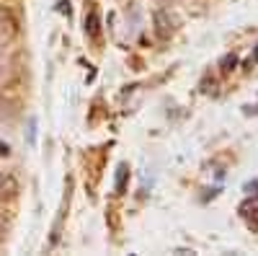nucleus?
Returning <instances> with one entry per match:
<instances>
[{
	"mask_svg": "<svg viewBox=\"0 0 258 256\" xmlns=\"http://www.w3.org/2000/svg\"><path fill=\"white\" fill-rule=\"evenodd\" d=\"M153 24H155V34H158L160 39H170V36H173V31H176L173 18H170V13L163 11V8L153 13Z\"/></svg>",
	"mask_w": 258,
	"mask_h": 256,
	"instance_id": "nucleus-1",
	"label": "nucleus"
},
{
	"mask_svg": "<svg viewBox=\"0 0 258 256\" xmlns=\"http://www.w3.org/2000/svg\"><path fill=\"white\" fill-rule=\"evenodd\" d=\"M18 191V181L13 174H8V171H0V199L6 197H13Z\"/></svg>",
	"mask_w": 258,
	"mask_h": 256,
	"instance_id": "nucleus-2",
	"label": "nucleus"
},
{
	"mask_svg": "<svg viewBox=\"0 0 258 256\" xmlns=\"http://www.w3.org/2000/svg\"><path fill=\"white\" fill-rule=\"evenodd\" d=\"M85 31H88L91 36L98 34V16L96 13H91V18H85Z\"/></svg>",
	"mask_w": 258,
	"mask_h": 256,
	"instance_id": "nucleus-3",
	"label": "nucleus"
},
{
	"mask_svg": "<svg viewBox=\"0 0 258 256\" xmlns=\"http://www.w3.org/2000/svg\"><path fill=\"white\" fill-rule=\"evenodd\" d=\"M124 174H126V168L119 166V179H116V191H124Z\"/></svg>",
	"mask_w": 258,
	"mask_h": 256,
	"instance_id": "nucleus-4",
	"label": "nucleus"
},
{
	"mask_svg": "<svg viewBox=\"0 0 258 256\" xmlns=\"http://www.w3.org/2000/svg\"><path fill=\"white\" fill-rule=\"evenodd\" d=\"M6 44L0 41V78H3V73H6V49H3Z\"/></svg>",
	"mask_w": 258,
	"mask_h": 256,
	"instance_id": "nucleus-5",
	"label": "nucleus"
},
{
	"mask_svg": "<svg viewBox=\"0 0 258 256\" xmlns=\"http://www.w3.org/2000/svg\"><path fill=\"white\" fill-rule=\"evenodd\" d=\"M235 62H238V60H235V55H232V57H225V60H222V65H225L222 70H225V73H230V70L235 68Z\"/></svg>",
	"mask_w": 258,
	"mask_h": 256,
	"instance_id": "nucleus-6",
	"label": "nucleus"
},
{
	"mask_svg": "<svg viewBox=\"0 0 258 256\" xmlns=\"http://www.w3.org/2000/svg\"><path fill=\"white\" fill-rule=\"evenodd\" d=\"M6 236H8V223H6L3 215H0V241H6Z\"/></svg>",
	"mask_w": 258,
	"mask_h": 256,
	"instance_id": "nucleus-7",
	"label": "nucleus"
}]
</instances>
